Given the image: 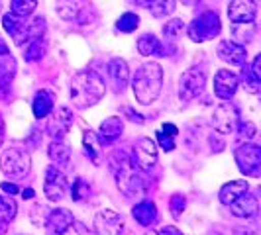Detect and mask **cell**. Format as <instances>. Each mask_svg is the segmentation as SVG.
I'll return each instance as SVG.
<instances>
[{
	"instance_id": "obj_1",
	"label": "cell",
	"mask_w": 261,
	"mask_h": 235,
	"mask_svg": "<svg viewBox=\"0 0 261 235\" xmlns=\"http://www.w3.org/2000/svg\"><path fill=\"white\" fill-rule=\"evenodd\" d=\"M163 86V69L155 61H147L136 71L132 78V91L140 104H153Z\"/></svg>"
},
{
	"instance_id": "obj_2",
	"label": "cell",
	"mask_w": 261,
	"mask_h": 235,
	"mask_svg": "<svg viewBox=\"0 0 261 235\" xmlns=\"http://www.w3.org/2000/svg\"><path fill=\"white\" fill-rule=\"evenodd\" d=\"M106 92L105 80L98 77L94 71H81L71 80V100L73 104L85 110L98 104Z\"/></svg>"
},
{
	"instance_id": "obj_3",
	"label": "cell",
	"mask_w": 261,
	"mask_h": 235,
	"mask_svg": "<svg viewBox=\"0 0 261 235\" xmlns=\"http://www.w3.org/2000/svg\"><path fill=\"white\" fill-rule=\"evenodd\" d=\"M110 170L116 179L118 190L124 196H142L145 192V183L142 177L138 174L136 165L132 163V159L124 151H118L108 159Z\"/></svg>"
},
{
	"instance_id": "obj_4",
	"label": "cell",
	"mask_w": 261,
	"mask_h": 235,
	"mask_svg": "<svg viewBox=\"0 0 261 235\" xmlns=\"http://www.w3.org/2000/svg\"><path fill=\"white\" fill-rule=\"evenodd\" d=\"M0 169L10 179L26 177L32 169V157L26 149H20V147L4 149L0 155Z\"/></svg>"
},
{
	"instance_id": "obj_5",
	"label": "cell",
	"mask_w": 261,
	"mask_h": 235,
	"mask_svg": "<svg viewBox=\"0 0 261 235\" xmlns=\"http://www.w3.org/2000/svg\"><path fill=\"white\" fill-rule=\"evenodd\" d=\"M222 30V24H220V18L218 14L212 12V10H206V12L198 14L195 20L191 22L189 26V38L193 39L195 43H202V41H208V39H214Z\"/></svg>"
},
{
	"instance_id": "obj_6",
	"label": "cell",
	"mask_w": 261,
	"mask_h": 235,
	"mask_svg": "<svg viewBox=\"0 0 261 235\" xmlns=\"http://www.w3.org/2000/svg\"><path fill=\"white\" fill-rule=\"evenodd\" d=\"M236 163H238V169L242 170L246 177L251 179H257L261 174V147L255 143L240 145L234 151Z\"/></svg>"
},
{
	"instance_id": "obj_7",
	"label": "cell",
	"mask_w": 261,
	"mask_h": 235,
	"mask_svg": "<svg viewBox=\"0 0 261 235\" xmlns=\"http://www.w3.org/2000/svg\"><path fill=\"white\" fill-rule=\"evenodd\" d=\"M204 86H206V75L200 69L193 67V69L185 71L179 78V98L183 102H191L198 94H202Z\"/></svg>"
},
{
	"instance_id": "obj_8",
	"label": "cell",
	"mask_w": 261,
	"mask_h": 235,
	"mask_svg": "<svg viewBox=\"0 0 261 235\" xmlns=\"http://www.w3.org/2000/svg\"><path fill=\"white\" fill-rule=\"evenodd\" d=\"M157 143L149 137H140L134 145V159L132 163L136 165V169L140 170H151L157 165Z\"/></svg>"
},
{
	"instance_id": "obj_9",
	"label": "cell",
	"mask_w": 261,
	"mask_h": 235,
	"mask_svg": "<svg viewBox=\"0 0 261 235\" xmlns=\"http://www.w3.org/2000/svg\"><path fill=\"white\" fill-rule=\"evenodd\" d=\"M238 122H240V114H238V110H236V106L232 102H222L220 106L214 108L212 126L218 133H222V135L234 133Z\"/></svg>"
},
{
	"instance_id": "obj_10",
	"label": "cell",
	"mask_w": 261,
	"mask_h": 235,
	"mask_svg": "<svg viewBox=\"0 0 261 235\" xmlns=\"http://www.w3.org/2000/svg\"><path fill=\"white\" fill-rule=\"evenodd\" d=\"M124 227V216L116 210H100L94 216V233L120 235Z\"/></svg>"
},
{
	"instance_id": "obj_11",
	"label": "cell",
	"mask_w": 261,
	"mask_h": 235,
	"mask_svg": "<svg viewBox=\"0 0 261 235\" xmlns=\"http://www.w3.org/2000/svg\"><path fill=\"white\" fill-rule=\"evenodd\" d=\"M43 192L49 202H59L67 194V177L57 169L49 167L45 170V183H43Z\"/></svg>"
},
{
	"instance_id": "obj_12",
	"label": "cell",
	"mask_w": 261,
	"mask_h": 235,
	"mask_svg": "<svg viewBox=\"0 0 261 235\" xmlns=\"http://www.w3.org/2000/svg\"><path fill=\"white\" fill-rule=\"evenodd\" d=\"M73 120H75L73 112L65 106L51 110L49 122H47V133L51 135L53 139H63L69 133V130H71V126H73Z\"/></svg>"
},
{
	"instance_id": "obj_13",
	"label": "cell",
	"mask_w": 261,
	"mask_h": 235,
	"mask_svg": "<svg viewBox=\"0 0 261 235\" xmlns=\"http://www.w3.org/2000/svg\"><path fill=\"white\" fill-rule=\"evenodd\" d=\"M240 86V78L234 71H228V69H222L214 75V94L222 100H230L236 94Z\"/></svg>"
},
{
	"instance_id": "obj_14",
	"label": "cell",
	"mask_w": 261,
	"mask_h": 235,
	"mask_svg": "<svg viewBox=\"0 0 261 235\" xmlns=\"http://www.w3.org/2000/svg\"><path fill=\"white\" fill-rule=\"evenodd\" d=\"M216 53H218V57L222 59L224 63H230V65H244L246 57H248L246 47L242 43H238V41H232V39L220 41Z\"/></svg>"
},
{
	"instance_id": "obj_15",
	"label": "cell",
	"mask_w": 261,
	"mask_h": 235,
	"mask_svg": "<svg viewBox=\"0 0 261 235\" xmlns=\"http://www.w3.org/2000/svg\"><path fill=\"white\" fill-rule=\"evenodd\" d=\"M73 222H75V216L67 208L51 210L45 218V231L47 235H61Z\"/></svg>"
},
{
	"instance_id": "obj_16",
	"label": "cell",
	"mask_w": 261,
	"mask_h": 235,
	"mask_svg": "<svg viewBox=\"0 0 261 235\" xmlns=\"http://www.w3.org/2000/svg\"><path fill=\"white\" fill-rule=\"evenodd\" d=\"M255 14H257V4L253 0H232L228 6V16L234 24L253 22Z\"/></svg>"
},
{
	"instance_id": "obj_17",
	"label": "cell",
	"mask_w": 261,
	"mask_h": 235,
	"mask_svg": "<svg viewBox=\"0 0 261 235\" xmlns=\"http://www.w3.org/2000/svg\"><path fill=\"white\" fill-rule=\"evenodd\" d=\"M106 71H108V78H110V84H112V89L114 92H124V89L128 86V80H130V69H128V63L124 61V59H112L108 67H106Z\"/></svg>"
},
{
	"instance_id": "obj_18",
	"label": "cell",
	"mask_w": 261,
	"mask_h": 235,
	"mask_svg": "<svg viewBox=\"0 0 261 235\" xmlns=\"http://www.w3.org/2000/svg\"><path fill=\"white\" fill-rule=\"evenodd\" d=\"M230 212L236 218H244V220H249L253 216H257L259 212V200L255 194H249V192H244L242 196H238L234 202L230 204Z\"/></svg>"
},
{
	"instance_id": "obj_19",
	"label": "cell",
	"mask_w": 261,
	"mask_h": 235,
	"mask_svg": "<svg viewBox=\"0 0 261 235\" xmlns=\"http://www.w3.org/2000/svg\"><path fill=\"white\" fill-rule=\"evenodd\" d=\"M122 131H124V122H122V118L110 116V118H106L105 122H100L98 131H96V137H98L100 145H112L116 139H120Z\"/></svg>"
},
{
	"instance_id": "obj_20",
	"label": "cell",
	"mask_w": 261,
	"mask_h": 235,
	"mask_svg": "<svg viewBox=\"0 0 261 235\" xmlns=\"http://www.w3.org/2000/svg\"><path fill=\"white\" fill-rule=\"evenodd\" d=\"M2 26L10 34L16 45H24L28 41V32H26V18H20L16 14H4L2 18Z\"/></svg>"
},
{
	"instance_id": "obj_21",
	"label": "cell",
	"mask_w": 261,
	"mask_h": 235,
	"mask_svg": "<svg viewBox=\"0 0 261 235\" xmlns=\"http://www.w3.org/2000/svg\"><path fill=\"white\" fill-rule=\"evenodd\" d=\"M132 216H134L136 222L140 223V225H144V227L153 225L157 222V218H159L155 202L153 200H142V202H138L132 208Z\"/></svg>"
},
{
	"instance_id": "obj_22",
	"label": "cell",
	"mask_w": 261,
	"mask_h": 235,
	"mask_svg": "<svg viewBox=\"0 0 261 235\" xmlns=\"http://www.w3.org/2000/svg\"><path fill=\"white\" fill-rule=\"evenodd\" d=\"M16 71H18V65L10 51L0 53V91H6L12 84Z\"/></svg>"
},
{
	"instance_id": "obj_23",
	"label": "cell",
	"mask_w": 261,
	"mask_h": 235,
	"mask_svg": "<svg viewBox=\"0 0 261 235\" xmlns=\"http://www.w3.org/2000/svg\"><path fill=\"white\" fill-rule=\"evenodd\" d=\"M259 63L261 57L257 55L251 63V69H246L244 75H242V80H244V89L249 92V94H259L261 92V71H259Z\"/></svg>"
},
{
	"instance_id": "obj_24",
	"label": "cell",
	"mask_w": 261,
	"mask_h": 235,
	"mask_svg": "<svg viewBox=\"0 0 261 235\" xmlns=\"http://www.w3.org/2000/svg\"><path fill=\"white\" fill-rule=\"evenodd\" d=\"M249 190L248 181H230L228 184H224L218 192V200L222 202L224 206H230L234 202L238 196H242L244 192Z\"/></svg>"
},
{
	"instance_id": "obj_25",
	"label": "cell",
	"mask_w": 261,
	"mask_h": 235,
	"mask_svg": "<svg viewBox=\"0 0 261 235\" xmlns=\"http://www.w3.org/2000/svg\"><path fill=\"white\" fill-rule=\"evenodd\" d=\"M53 106H55V96L49 91H39L32 102V110H34V116L36 118H47L51 114Z\"/></svg>"
},
{
	"instance_id": "obj_26",
	"label": "cell",
	"mask_w": 261,
	"mask_h": 235,
	"mask_svg": "<svg viewBox=\"0 0 261 235\" xmlns=\"http://www.w3.org/2000/svg\"><path fill=\"white\" fill-rule=\"evenodd\" d=\"M47 155L57 165H67L71 161V149L63 139H53L47 147Z\"/></svg>"
},
{
	"instance_id": "obj_27",
	"label": "cell",
	"mask_w": 261,
	"mask_h": 235,
	"mask_svg": "<svg viewBox=\"0 0 261 235\" xmlns=\"http://www.w3.org/2000/svg\"><path fill=\"white\" fill-rule=\"evenodd\" d=\"M138 51L144 57H151V55H161L163 53V45L161 41L153 36V34H144L138 39Z\"/></svg>"
},
{
	"instance_id": "obj_28",
	"label": "cell",
	"mask_w": 261,
	"mask_h": 235,
	"mask_svg": "<svg viewBox=\"0 0 261 235\" xmlns=\"http://www.w3.org/2000/svg\"><path fill=\"white\" fill-rule=\"evenodd\" d=\"M83 147H85V153L89 155L94 165H98V155H100V141H98V137H96V131L92 130H87L85 131V135H83Z\"/></svg>"
},
{
	"instance_id": "obj_29",
	"label": "cell",
	"mask_w": 261,
	"mask_h": 235,
	"mask_svg": "<svg viewBox=\"0 0 261 235\" xmlns=\"http://www.w3.org/2000/svg\"><path fill=\"white\" fill-rule=\"evenodd\" d=\"M18 214V204L14 202L10 196L0 194V225H8Z\"/></svg>"
},
{
	"instance_id": "obj_30",
	"label": "cell",
	"mask_w": 261,
	"mask_h": 235,
	"mask_svg": "<svg viewBox=\"0 0 261 235\" xmlns=\"http://www.w3.org/2000/svg\"><path fill=\"white\" fill-rule=\"evenodd\" d=\"M45 55V41L43 38H34L26 41V61H39Z\"/></svg>"
},
{
	"instance_id": "obj_31",
	"label": "cell",
	"mask_w": 261,
	"mask_h": 235,
	"mask_svg": "<svg viewBox=\"0 0 261 235\" xmlns=\"http://www.w3.org/2000/svg\"><path fill=\"white\" fill-rule=\"evenodd\" d=\"M38 8V0H12L10 12L20 18H30Z\"/></svg>"
},
{
	"instance_id": "obj_32",
	"label": "cell",
	"mask_w": 261,
	"mask_h": 235,
	"mask_svg": "<svg viewBox=\"0 0 261 235\" xmlns=\"http://www.w3.org/2000/svg\"><path fill=\"white\" fill-rule=\"evenodd\" d=\"M175 4H177V0H151L147 8L151 10L155 18H165L175 12Z\"/></svg>"
},
{
	"instance_id": "obj_33",
	"label": "cell",
	"mask_w": 261,
	"mask_h": 235,
	"mask_svg": "<svg viewBox=\"0 0 261 235\" xmlns=\"http://www.w3.org/2000/svg\"><path fill=\"white\" fill-rule=\"evenodd\" d=\"M138 26H140V16L134 12L122 14L116 22V27L122 32V34H132V32H136V27Z\"/></svg>"
},
{
	"instance_id": "obj_34",
	"label": "cell",
	"mask_w": 261,
	"mask_h": 235,
	"mask_svg": "<svg viewBox=\"0 0 261 235\" xmlns=\"http://www.w3.org/2000/svg\"><path fill=\"white\" fill-rule=\"evenodd\" d=\"M57 12L63 20H73L79 12L77 0H59L57 2Z\"/></svg>"
},
{
	"instance_id": "obj_35",
	"label": "cell",
	"mask_w": 261,
	"mask_h": 235,
	"mask_svg": "<svg viewBox=\"0 0 261 235\" xmlns=\"http://www.w3.org/2000/svg\"><path fill=\"white\" fill-rule=\"evenodd\" d=\"M185 32V22L183 20H171L167 22L165 26H163V36L171 41H175V39L181 38V34Z\"/></svg>"
},
{
	"instance_id": "obj_36",
	"label": "cell",
	"mask_w": 261,
	"mask_h": 235,
	"mask_svg": "<svg viewBox=\"0 0 261 235\" xmlns=\"http://www.w3.org/2000/svg\"><path fill=\"white\" fill-rule=\"evenodd\" d=\"M91 194V186L85 183L83 179H77L73 186H71V198H73V202H83L85 198H89Z\"/></svg>"
},
{
	"instance_id": "obj_37",
	"label": "cell",
	"mask_w": 261,
	"mask_h": 235,
	"mask_svg": "<svg viewBox=\"0 0 261 235\" xmlns=\"http://www.w3.org/2000/svg\"><path fill=\"white\" fill-rule=\"evenodd\" d=\"M169 208H171V216L175 220H181L185 208H187V198L183 194H173L169 200Z\"/></svg>"
},
{
	"instance_id": "obj_38",
	"label": "cell",
	"mask_w": 261,
	"mask_h": 235,
	"mask_svg": "<svg viewBox=\"0 0 261 235\" xmlns=\"http://www.w3.org/2000/svg\"><path fill=\"white\" fill-rule=\"evenodd\" d=\"M236 130H238V133H240V137H242V139H246V141L253 139V137H255V133H257V128H255L251 122H238Z\"/></svg>"
},
{
	"instance_id": "obj_39",
	"label": "cell",
	"mask_w": 261,
	"mask_h": 235,
	"mask_svg": "<svg viewBox=\"0 0 261 235\" xmlns=\"http://www.w3.org/2000/svg\"><path fill=\"white\" fill-rule=\"evenodd\" d=\"M157 143L163 151H173L175 149V135H169L165 131H157Z\"/></svg>"
},
{
	"instance_id": "obj_40",
	"label": "cell",
	"mask_w": 261,
	"mask_h": 235,
	"mask_svg": "<svg viewBox=\"0 0 261 235\" xmlns=\"http://www.w3.org/2000/svg\"><path fill=\"white\" fill-rule=\"evenodd\" d=\"M61 235H89V229H87L81 222L75 220V222L71 223V225H69Z\"/></svg>"
},
{
	"instance_id": "obj_41",
	"label": "cell",
	"mask_w": 261,
	"mask_h": 235,
	"mask_svg": "<svg viewBox=\"0 0 261 235\" xmlns=\"http://www.w3.org/2000/svg\"><path fill=\"white\" fill-rule=\"evenodd\" d=\"M155 235H183V233H181V229L175 227V225H165V227H161L159 231H155Z\"/></svg>"
},
{
	"instance_id": "obj_42",
	"label": "cell",
	"mask_w": 261,
	"mask_h": 235,
	"mask_svg": "<svg viewBox=\"0 0 261 235\" xmlns=\"http://www.w3.org/2000/svg\"><path fill=\"white\" fill-rule=\"evenodd\" d=\"M0 188H2L4 192H8V194H18V192H20V188L12 183H2L0 184Z\"/></svg>"
},
{
	"instance_id": "obj_43",
	"label": "cell",
	"mask_w": 261,
	"mask_h": 235,
	"mask_svg": "<svg viewBox=\"0 0 261 235\" xmlns=\"http://www.w3.org/2000/svg\"><path fill=\"white\" fill-rule=\"evenodd\" d=\"M161 131H165V133H169V135H177V133H179L177 126H173V124H163V126H161Z\"/></svg>"
},
{
	"instance_id": "obj_44",
	"label": "cell",
	"mask_w": 261,
	"mask_h": 235,
	"mask_svg": "<svg viewBox=\"0 0 261 235\" xmlns=\"http://www.w3.org/2000/svg\"><path fill=\"white\" fill-rule=\"evenodd\" d=\"M4 137H6V128H4V120L0 116V147L4 143Z\"/></svg>"
},
{
	"instance_id": "obj_45",
	"label": "cell",
	"mask_w": 261,
	"mask_h": 235,
	"mask_svg": "<svg viewBox=\"0 0 261 235\" xmlns=\"http://www.w3.org/2000/svg\"><path fill=\"white\" fill-rule=\"evenodd\" d=\"M22 198H24V200H30V198H34V190H32V188H24V190H22Z\"/></svg>"
},
{
	"instance_id": "obj_46",
	"label": "cell",
	"mask_w": 261,
	"mask_h": 235,
	"mask_svg": "<svg viewBox=\"0 0 261 235\" xmlns=\"http://www.w3.org/2000/svg\"><path fill=\"white\" fill-rule=\"evenodd\" d=\"M6 51H10V49H8V45L4 43V39H0V53H6Z\"/></svg>"
},
{
	"instance_id": "obj_47",
	"label": "cell",
	"mask_w": 261,
	"mask_h": 235,
	"mask_svg": "<svg viewBox=\"0 0 261 235\" xmlns=\"http://www.w3.org/2000/svg\"><path fill=\"white\" fill-rule=\"evenodd\" d=\"M149 2H151V0H136V4H138V6H144V8L149 6Z\"/></svg>"
},
{
	"instance_id": "obj_48",
	"label": "cell",
	"mask_w": 261,
	"mask_h": 235,
	"mask_svg": "<svg viewBox=\"0 0 261 235\" xmlns=\"http://www.w3.org/2000/svg\"><path fill=\"white\" fill-rule=\"evenodd\" d=\"M234 235H251V233H249L248 229H236Z\"/></svg>"
},
{
	"instance_id": "obj_49",
	"label": "cell",
	"mask_w": 261,
	"mask_h": 235,
	"mask_svg": "<svg viewBox=\"0 0 261 235\" xmlns=\"http://www.w3.org/2000/svg\"><path fill=\"white\" fill-rule=\"evenodd\" d=\"M183 4H187V6H193V4H196V2H200V0H181Z\"/></svg>"
},
{
	"instance_id": "obj_50",
	"label": "cell",
	"mask_w": 261,
	"mask_h": 235,
	"mask_svg": "<svg viewBox=\"0 0 261 235\" xmlns=\"http://www.w3.org/2000/svg\"><path fill=\"white\" fill-rule=\"evenodd\" d=\"M145 235H155V231L151 229V231H145Z\"/></svg>"
},
{
	"instance_id": "obj_51",
	"label": "cell",
	"mask_w": 261,
	"mask_h": 235,
	"mask_svg": "<svg viewBox=\"0 0 261 235\" xmlns=\"http://www.w3.org/2000/svg\"><path fill=\"white\" fill-rule=\"evenodd\" d=\"M2 231H4V227H2V225H0V233H2Z\"/></svg>"
}]
</instances>
